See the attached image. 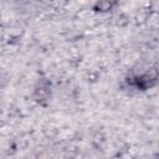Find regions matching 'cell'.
I'll list each match as a JSON object with an SVG mask.
<instances>
[{
    "instance_id": "cell-1",
    "label": "cell",
    "mask_w": 159,
    "mask_h": 159,
    "mask_svg": "<svg viewBox=\"0 0 159 159\" xmlns=\"http://www.w3.org/2000/svg\"><path fill=\"white\" fill-rule=\"evenodd\" d=\"M157 78H158L157 72H154V73H143V75H139V76H134L130 81V83L137 89L145 91V89L155 86Z\"/></svg>"
},
{
    "instance_id": "cell-2",
    "label": "cell",
    "mask_w": 159,
    "mask_h": 159,
    "mask_svg": "<svg viewBox=\"0 0 159 159\" xmlns=\"http://www.w3.org/2000/svg\"><path fill=\"white\" fill-rule=\"evenodd\" d=\"M50 96H51L50 83L45 81L39 82V84L35 87V91H34V99L39 103H43L50 98Z\"/></svg>"
},
{
    "instance_id": "cell-3",
    "label": "cell",
    "mask_w": 159,
    "mask_h": 159,
    "mask_svg": "<svg viewBox=\"0 0 159 159\" xmlns=\"http://www.w3.org/2000/svg\"><path fill=\"white\" fill-rule=\"evenodd\" d=\"M117 4H118V0H97L92 9L96 12H108Z\"/></svg>"
}]
</instances>
